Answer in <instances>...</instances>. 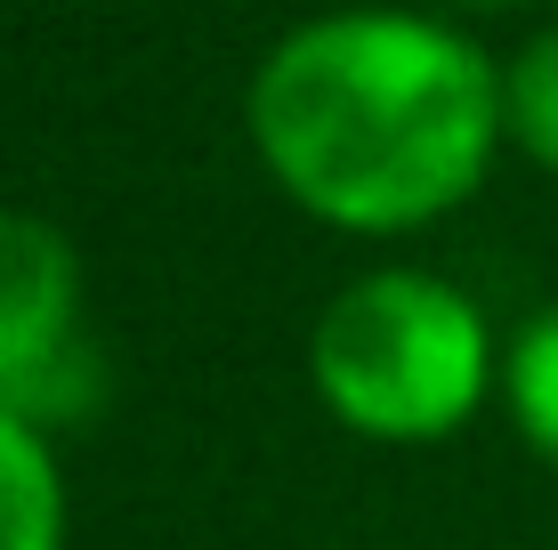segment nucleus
<instances>
[{
  "label": "nucleus",
  "mask_w": 558,
  "mask_h": 550,
  "mask_svg": "<svg viewBox=\"0 0 558 550\" xmlns=\"http://www.w3.org/2000/svg\"><path fill=\"white\" fill-rule=\"evenodd\" d=\"M267 179L340 235H413L486 186L502 65L421 9H332L259 57L243 98Z\"/></svg>",
  "instance_id": "f257e3e1"
},
{
  "label": "nucleus",
  "mask_w": 558,
  "mask_h": 550,
  "mask_svg": "<svg viewBox=\"0 0 558 550\" xmlns=\"http://www.w3.org/2000/svg\"><path fill=\"white\" fill-rule=\"evenodd\" d=\"M307 381L324 413L373 445H446L502 381L486 308L421 268H373L324 300L307 332Z\"/></svg>",
  "instance_id": "f03ea898"
},
{
  "label": "nucleus",
  "mask_w": 558,
  "mask_h": 550,
  "mask_svg": "<svg viewBox=\"0 0 558 550\" xmlns=\"http://www.w3.org/2000/svg\"><path fill=\"white\" fill-rule=\"evenodd\" d=\"M106 396L98 349L82 332V252L65 227L0 211V405L25 421H82Z\"/></svg>",
  "instance_id": "7ed1b4c3"
},
{
  "label": "nucleus",
  "mask_w": 558,
  "mask_h": 550,
  "mask_svg": "<svg viewBox=\"0 0 558 550\" xmlns=\"http://www.w3.org/2000/svg\"><path fill=\"white\" fill-rule=\"evenodd\" d=\"M0 550H65V478L41 421L0 405Z\"/></svg>",
  "instance_id": "20e7f679"
},
{
  "label": "nucleus",
  "mask_w": 558,
  "mask_h": 550,
  "mask_svg": "<svg viewBox=\"0 0 558 550\" xmlns=\"http://www.w3.org/2000/svg\"><path fill=\"white\" fill-rule=\"evenodd\" d=\"M502 396H510L518 438L558 469V300L543 316H526V332L502 349Z\"/></svg>",
  "instance_id": "39448f33"
},
{
  "label": "nucleus",
  "mask_w": 558,
  "mask_h": 550,
  "mask_svg": "<svg viewBox=\"0 0 558 550\" xmlns=\"http://www.w3.org/2000/svg\"><path fill=\"white\" fill-rule=\"evenodd\" d=\"M502 130L518 155H534L558 179V25L502 65Z\"/></svg>",
  "instance_id": "423d86ee"
},
{
  "label": "nucleus",
  "mask_w": 558,
  "mask_h": 550,
  "mask_svg": "<svg viewBox=\"0 0 558 550\" xmlns=\"http://www.w3.org/2000/svg\"><path fill=\"white\" fill-rule=\"evenodd\" d=\"M461 9H526V0H461Z\"/></svg>",
  "instance_id": "0eeeda50"
}]
</instances>
